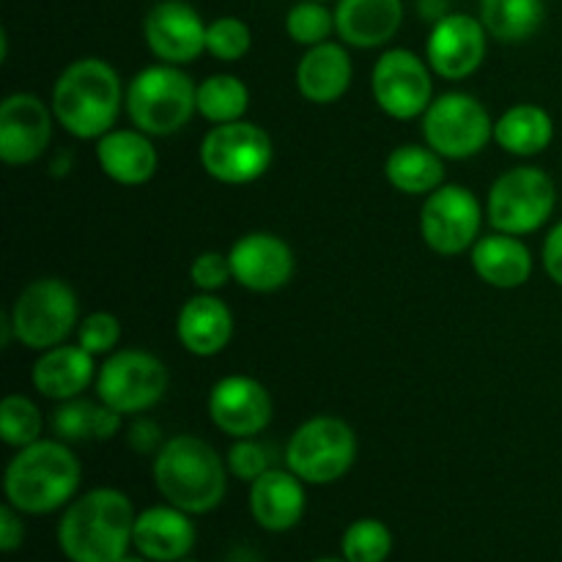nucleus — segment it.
Returning <instances> with one entry per match:
<instances>
[{"label": "nucleus", "instance_id": "9", "mask_svg": "<svg viewBox=\"0 0 562 562\" xmlns=\"http://www.w3.org/2000/svg\"><path fill=\"white\" fill-rule=\"evenodd\" d=\"M272 137L252 121L214 124L201 143V165L220 184H252L269 170Z\"/></svg>", "mask_w": 562, "mask_h": 562}, {"label": "nucleus", "instance_id": "39", "mask_svg": "<svg viewBox=\"0 0 562 562\" xmlns=\"http://www.w3.org/2000/svg\"><path fill=\"white\" fill-rule=\"evenodd\" d=\"M25 541V525H22V514L14 508V505L5 503L0 508V549L5 554L16 552Z\"/></svg>", "mask_w": 562, "mask_h": 562}, {"label": "nucleus", "instance_id": "31", "mask_svg": "<svg viewBox=\"0 0 562 562\" xmlns=\"http://www.w3.org/2000/svg\"><path fill=\"white\" fill-rule=\"evenodd\" d=\"M340 554L349 562H387L393 554V532L379 519L351 521L340 538Z\"/></svg>", "mask_w": 562, "mask_h": 562}, {"label": "nucleus", "instance_id": "26", "mask_svg": "<svg viewBox=\"0 0 562 562\" xmlns=\"http://www.w3.org/2000/svg\"><path fill=\"white\" fill-rule=\"evenodd\" d=\"M472 269L492 289H519L532 274V252L519 236L492 234L472 247Z\"/></svg>", "mask_w": 562, "mask_h": 562}, {"label": "nucleus", "instance_id": "20", "mask_svg": "<svg viewBox=\"0 0 562 562\" xmlns=\"http://www.w3.org/2000/svg\"><path fill=\"white\" fill-rule=\"evenodd\" d=\"M305 481L291 470H269L250 483V514L267 532H289L305 516Z\"/></svg>", "mask_w": 562, "mask_h": 562}, {"label": "nucleus", "instance_id": "6", "mask_svg": "<svg viewBox=\"0 0 562 562\" xmlns=\"http://www.w3.org/2000/svg\"><path fill=\"white\" fill-rule=\"evenodd\" d=\"M14 338L33 351L66 344L80 327V302L75 289L60 278H38L20 291L9 311Z\"/></svg>", "mask_w": 562, "mask_h": 562}, {"label": "nucleus", "instance_id": "37", "mask_svg": "<svg viewBox=\"0 0 562 562\" xmlns=\"http://www.w3.org/2000/svg\"><path fill=\"white\" fill-rule=\"evenodd\" d=\"M228 472L234 477H239V481H258V477L263 475V472L272 470V456H269V450L263 448L261 442H256V437L250 439H236L234 448L228 450Z\"/></svg>", "mask_w": 562, "mask_h": 562}, {"label": "nucleus", "instance_id": "45", "mask_svg": "<svg viewBox=\"0 0 562 562\" xmlns=\"http://www.w3.org/2000/svg\"><path fill=\"white\" fill-rule=\"evenodd\" d=\"M179 562H198V560H187V558H184V560H179Z\"/></svg>", "mask_w": 562, "mask_h": 562}, {"label": "nucleus", "instance_id": "32", "mask_svg": "<svg viewBox=\"0 0 562 562\" xmlns=\"http://www.w3.org/2000/svg\"><path fill=\"white\" fill-rule=\"evenodd\" d=\"M44 417L31 398L20 393L5 395L0 404V439L9 448H27L42 439Z\"/></svg>", "mask_w": 562, "mask_h": 562}, {"label": "nucleus", "instance_id": "4", "mask_svg": "<svg viewBox=\"0 0 562 562\" xmlns=\"http://www.w3.org/2000/svg\"><path fill=\"white\" fill-rule=\"evenodd\" d=\"M126 93L108 60L80 58L66 66L53 88L55 121L77 140H93L113 130Z\"/></svg>", "mask_w": 562, "mask_h": 562}, {"label": "nucleus", "instance_id": "12", "mask_svg": "<svg viewBox=\"0 0 562 562\" xmlns=\"http://www.w3.org/2000/svg\"><path fill=\"white\" fill-rule=\"evenodd\" d=\"M481 225V201L461 184H442L426 195L420 209V234L437 256H461L475 247Z\"/></svg>", "mask_w": 562, "mask_h": 562}, {"label": "nucleus", "instance_id": "5", "mask_svg": "<svg viewBox=\"0 0 562 562\" xmlns=\"http://www.w3.org/2000/svg\"><path fill=\"white\" fill-rule=\"evenodd\" d=\"M124 104L137 130L151 137H168L184 130L198 113V86L181 66H146L126 88Z\"/></svg>", "mask_w": 562, "mask_h": 562}, {"label": "nucleus", "instance_id": "2", "mask_svg": "<svg viewBox=\"0 0 562 562\" xmlns=\"http://www.w3.org/2000/svg\"><path fill=\"white\" fill-rule=\"evenodd\" d=\"M154 486L190 516L212 514L228 492V464L201 437L179 434L154 453Z\"/></svg>", "mask_w": 562, "mask_h": 562}, {"label": "nucleus", "instance_id": "38", "mask_svg": "<svg viewBox=\"0 0 562 562\" xmlns=\"http://www.w3.org/2000/svg\"><path fill=\"white\" fill-rule=\"evenodd\" d=\"M190 280L198 291H206V294H214V291L223 289L228 280H234V269H231V258L225 252L206 250L190 263Z\"/></svg>", "mask_w": 562, "mask_h": 562}, {"label": "nucleus", "instance_id": "40", "mask_svg": "<svg viewBox=\"0 0 562 562\" xmlns=\"http://www.w3.org/2000/svg\"><path fill=\"white\" fill-rule=\"evenodd\" d=\"M162 445V431H159L157 423L140 417L130 426V448H135L137 453H157Z\"/></svg>", "mask_w": 562, "mask_h": 562}, {"label": "nucleus", "instance_id": "44", "mask_svg": "<svg viewBox=\"0 0 562 562\" xmlns=\"http://www.w3.org/2000/svg\"><path fill=\"white\" fill-rule=\"evenodd\" d=\"M313 562H349L346 558H322V560H313Z\"/></svg>", "mask_w": 562, "mask_h": 562}, {"label": "nucleus", "instance_id": "30", "mask_svg": "<svg viewBox=\"0 0 562 562\" xmlns=\"http://www.w3.org/2000/svg\"><path fill=\"white\" fill-rule=\"evenodd\" d=\"M250 91L236 75H212L198 86V113L209 124H231L245 119Z\"/></svg>", "mask_w": 562, "mask_h": 562}, {"label": "nucleus", "instance_id": "34", "mask_svg": "<svg viewBox=\"0 0 562 562\" xmlns=\"http://www.w3.org/2000/svg\"><path fill=\"white\" fill-rule=\"evenodd\" d=\"M99 404L86 398L60 401L58 409L53 412V431L64 442H88L97 439Z\"/></svg>", "mask_w": 562, "mask_h": 562}, {"label": "nucleus", "instance_id": "1", "mask_svg": "<svg viewBox=\"0 0 562 562\" xmlns=\"http://www.w3.org/2000/svg\"><path fill=\"white\" fill-rule=\"evenodd\" d=\"M135 505L119 488H91L71 499L58 521V547L69 562H119L130 554Z\"/></svg>", "mask_w": 562, "mask_h": 562}, {"label": "nucleus", "instance_id": "35", "mask_svg": "<svg viewBox=\"0 0 562 562\" xmlns=\"http://www.w3.org/2000/svg\"><path fill=\"white\" fill-rule=\"evenodd\" d=\"M252 33L247 22L236 16H220L206 27V53L217 60H239L250 53Z\"/></svg>", "mask_w": 562, "mask_h": 562}, {"label": "nucleus", "instance_id": "27", "mask_svg": "<svg viewBox=\"0 0 562 562\" xmlns=\"http://www.w3.org/2000/svg\"><path fill=\"white\" fill-rule=\"evenodd\" d=\"M554 137V121L538 104H514L494 121V140L516 157H536L547 151Z\"/></svg>", "mask_w": 562, "mask_h": 562}, {"label": "nucleus", "instance_id": "19", "mask_svg": "<svg viewBox=\"0 0 562 562\" xmlns=\"http://www.w3.org/2000/svg\"><path fill=\"white\" fill-rule=\"evenodd\" d=\"M198 541L192 516L176 505H154L137 514L132 547L151 562H179L192 552Z\"/></svg>", "mask_w": 562, "mask_h": 562}, {"label": "nucleus", "instance_id": "10", "mask_svg": "<svg viewBox=\"0 0 562 562\" xmlns=\"http://www.w3.org/2000/svg\"><path fill=\"white\" fill-rule=\"evenodd\" d=\"M423 137L445 159H470L494 137V121L475 97L442 93L423 113Z\"/></svg>", "mask_w": 562, "mask_h": 562}, {"label": "nucleus", "instance_id": "41", "mask_svg": "<svg viewBox=\"0 0 562 562\" xmlns=\"http://www.w3.org/2000/svg\"><path fill=\"white\" fill-rule=\"evenodd\" d=\"M543 269L562 289V223L554 225L543 241Z\"/></svg>", "mask_w": 562, "mask_h": 562}, {"label": "nucleus", "instance_id": "18", "mask_svg": "<svg viewBox=\"0 0 562 562\" xmlns=\"http://www.w3.org/2000/svg\"><path fill=\"white\" fill-rule=\"evenodd\" d=\"M228 258L234 280L252 294H272L294 278V250L269 231H252L236 239Z\"/></svg>", "mask_w": 562, "mask_h": 562}, {"label": "nucleus", "instance_id": "24", "mask_svg": "<svg viewBox=\"0 0 562 562\" xmlns=\"http://www.w3.org/2000/svg\"><path fill=\"white\" fill-rule=\"evenodd\" d=\"M93 355H88L80 344L77 346H53V349L42 351L36 362H33L31 382L38 395L49 401H69L80 398L93 382Z\"/></svg>", "mask_w": 562, "mask_h": 562}, {"label": "nucleus", "instance_id": "14", "mask_svg": "<svg viewBox=\"0 0 562 562\" xmlns=\"http://www.w3.org/2000/svg\"><path fill=\"white\" fill-rule=\"evenodd\" d=\"M269 390L252 376H225L209 393V417L231 439L258 437L272 423Z\"/></svg>", "mask_w": 562, "mask_h": 562}, {"label": "nucleus", "instance_id": "16", "mask_svg": "<svg viewBox=\"0 0 562 562\" xmlns=\"http://www.w3.org/2000/svg\"><path fill=\"white\" fill-rule=\"evenodd\" d=\"M206 22L184 0H159L143 22L148 49L162 64L187 66L206 53Z\"/></svg>", "mask_w": 562, "mask_h": 562}, {"label": "nucleus", "instance_id": "25", "mask_svg": "<svg viewBox=\"0 0 562 562\" xmlns=\"http://www.w3.org/2000/svg\"><path fill=\"white\" fill-rule=\"evenodd\" d=\"M355 66L344 44L324 42L307 47L296 64V88L313 104H333L349 91Z\"/></svg>", "mask_w": 562, "mask_h": 562}, {"label": "nucleus", "instance_id": "17", "mask_svg": "<svg viewBox=\"0 0 562 562\" xmlns=\"http://www.w3.org/2000/svg\"><path fill=\"white\" fill-rule=\"evenodd\" d=\"M53 119L36 93H11L0 104V159L5 165H31L53 140Z\"/></svg>", "mask_w": 562, "mask_h": 562}, {"label": "nucleus", "instance_id": "36", "mask_svg": "<svg viewBox=\"0 0 562 562\" xmlns=\"http://www.w3.org/2000/svg\"><path fill=\"white\" fill-rule=\"evenodd\" d=\"M121 340V324L113 313L97 311L91 316H86L77 327V344L93 357L113 355L115 346Z\"/></svg>", "mask_w": 562, "mask_h": 562}, {"label": "nucleus", "instance_id": "23", "mask_svg": "<svg viewBox=\"0 0 562 562\" xmlns=\"http://www.w3.org/2000/svg\"><path fill=\"white\" fill-rule=\"evenodd\" d=\"M404 22V0H340L335 33L360 49L384 47Z\"/></svg>", "mask_w": 562, "mask_h": 562}, {"label": "nucleus", "instance_id": "11", "mask_svg": "<svg viewBox=\"0 0 562 562\" xmlns=\"http://www.w3.org/2000/svg\"><path fill=\"white\" fill-rule=\"evenodd\" d=\"M168 368L143 349L113 351L97 373V395L121 415H143L168 390Z\"/></svg>", "mask_w": 562, "mask_h": 562}, {"label": "nucleus", "instance_id": "42", "mask_svg": "<svg viewBox=\"0 0 562 562\" xmlns=\"http://www.w3.org/2000/svg\"><path fill=\"white\" fill-rule=\"evenodd\" d=\"M420 11L426 20L439 22L442 16H448V0H420Z\"/></svg>", "mask_w": 562, "mask_h": 562}, {"label": "nucleus", "instance_id": "33", "mask_svg": "<svg viewBox=\"0 0 562 562\" xmlns=\"http://www.w3.org/2000/svg\"><path fill=\"white\" fill-rule=\"evenodd\" d=\"M285 31L302 47H316V44L329 42V36H333L335 11H329L318 0H300L285 14Z\"/></svg>", "mask_w": 562, "mask_h": 562}, {"label": "nucleus", "instance_id": "8", "mask_svg": "<svg viewBox=\"0 0 562 562\" xmlns=\"http://www.w3.org/2000/svg\"><path fill=\"white\" fill-rule=\"evenodd\" d=\"M558 190L541 168H514L499 176L488 190L486 214L494 231L510 236L536 234L549 223Z\"/></svg>", "mask_w": 562, "mask_h": 562}, {"label": "nucleus", "instance_id": "13", "mask_svg": "<svg viewBox=\"0 0 562 562\" xmlns=\"http://www.w3.org/2000/svg\"><path fill=\"white\" fill-rule=\"evenodd\" d=\"M371 91L382 113L395 121H412L426 113L434 102L431 66L412 49H387L376 60Z\"/></svg>", "mask_w": 562, "mask_h": 562}, {"label": "nucleus", "instance_id": "46", "mask_svg": "<svg viewBox=\"0 0 562 562\" xmlns=\"http://www.w3.org/2000/svg\"><path fill=\"white\" fill-rule=\"evenodd\" d=\"M318 3H327V0H318Z\"/></svg>", "mask_w": 562, "mask_h": 562}, {"label": "nucleus", "instance_id": "43", "mask_svg": "<svg viewBox=\"0 0 562 562\" xmlns=\"http://www.w3.org/2000/svg\"><path fill=\"white\" fill-rule=\"evenodd\" d=\"M119 562H151V560L143 558V554H126V558H121Z\"/></svg>", "mask_w": 562, "mask_h": 562}, {"label": "nucleus", "instance_id": "7", "mask_svg": "<svg viewBox=\"0 0 562 562\" xmlns=\"http://www.w3.org/2000/svg\"><path fill=\"white\" fill-rule=\"evenodd\" d=\"M357 461V434L346 420L318 415L302 423L285 445V467L307 486L340 481Z\"/></svg>", "mask_w": 562, "mask_h": 562}, {"label": "nucleus", "instance_id": "21", "mask_svg": "<svg viewBox=\"0 0 562 562\" xmlns=\"http://www.w3.org/2000/svg\"><path fill=\"white\" fill-rule=\"evenodd\" d=\"M97 162L108 179L121 187L148 184L157 173L159 154L151 135L135 130H110L97 143Z\"/></svg>", "mask_w": 562, "mask_h": 562}, {"label": "nucleus", "instance_id": "29", "mask_svg": "<svg viewBox=\"0 0 562 562\" xmlns=\"http://www.w3.org/2000/svg\"><path fill=\"white\" fill-rule=\"evenodd\" d=\"M547 16L543 0H481V22L497 42L519 44L536 36Z\"/></svg>", "mask_w": 562, "mask_h": 562}, {"label": "nucleus", "instance_id": "28", "mask_svg": "<svg viewBox=\"0 0 562 562\" xmlns=\"http://www.w3.org/2000/svg\"><path fill=\"white\" fill-rule=\"evenodd\" d=\"M445 157H439L431 146L406 143L390 151L384 162V176L390 187L404 195H431L445 184Z\"/></svg>", "mask_w": 562, "mask_h": 562}, {"label": "nucleus", "instance_id": "3", "mask_svg": "<svg viewBox=\"0 0 562 562\" xmlns=\"http://www.w3.org/2000/svg\"><path fill=\"white\" fill-rule=\"evenodd\" d=\"M80 477V461L64 439H38L16 450L5 467V503L25 516L53 514L75 499Z\"/></svg>", "mask_w": 562, "mask_h": 562}, {"label": "nucleus", "instance_id": "15", "mask_svg": "<svg viewBox=\"0 0 562 562\" xmlns=\"http://www.w3.org/2000/svg\"><path fill=\"white\" fill-rule=\"evenodd\" d=\"M486 27L481 16L448 14L434 22L426 42V60L442 80H464L475 75L486 58Z\"/></svg>", "mask_w": 562, "mask_h": 562}, {"label": "nucleus", "instance_id": "22", "mask_svg": "<svg viewBox=\"0 0 562 562\" xmlns=\"http://www.w3.org/2000/svg\"><path fill=\"white\" fill-rule=\"evenodd\" d=\"M176 335L190 355L214 357L234 338V313L220 296L203 291L181 305Z\"/></svg>", "mask_w": 562, "mask_h": 562}]
</instances>
